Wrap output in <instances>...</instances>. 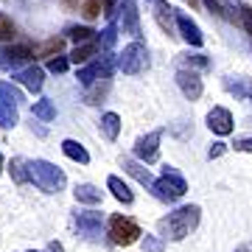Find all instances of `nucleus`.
<instances>
[{
	"label": "nucleus",
	"instance_id": "obj_24",
	"mask_svg": "<svg viewBox=\"0 0 252 252\" xmlns=\"http://www.w3.org/2000/svg\"><path fill=\"white\" fill-rule=\"evenodd\" d=\"M241 17H244V26H247V31L252 36V9L250 6H241Z\"/></svg>",
	"mask_w": 252,
	"mask_h": 252
},
{
	"label": "nucleus",
	"instance_id": "obj_30",
	"mask_svg": "<svg viewBox=\"0 0 252 252\" xmlns=\"http://www.w3.org/2000/svg\"><path fill=\"white\" fill-rule=\"evenodd\" d=\"M48 252H64V250H62V244H59V241H54L51 247H48Z\"/></svg>",
	"mask_w": 252,
	"mask_h": 252
},
{
	"label": "nucleus",
	"instance_id": "obj_20",
	"mask_svg": "<svg viewBox=\"0 0 252 252\" xmlns=\"http://www.w3.org/2000/svg\"><path fill=\"white\" fill-rule=\"evenodd\" d=\"M104 132H107V137L109 140H115L118 137V115H104Z\"/></svg>",
	"mask_w": 252,
	"mask_h": 252
},
{
	"label": "nucleus",
	"instance_id": "obj_19",
	"mask_svg": "<svg viewBox=\"0 0 252 252\" xmlns=\"http://www.w3.org/2000/svg\"><path fill=\"white\" fill-rule=\"evenodd\" d=\"M23 81H26V87H31V90H39L42 87V70H26L23 73Z\"/></svg>",
	"mask_w": 252,
	"mask_h": 252
},
{
	"label": "nucleus",
	"instance_id": "obj_18",
	"mask_svg": "<svg viewBox=\"0 0 252 252\" xmlns=\"http://www.w3.org/2000/svg\"><path fill=\"white\" fill-rule=\"evenodd\" d=\"M6 56H9V59H31V56H34V48L31 45H11L9 51H6Z\"/></svg>",
	"mask_w": 252,
	"mask_h": 252
},
{
	"label": "nucleus",
	"instance_id": "obj_27",
	"mask_svg": "<svg viewBox=\"0 0 252 252\" xmlns=\"http://www.w3.org/2000/svg\"><path fill=\"white\" fill-rule=\"evenodd\" d=\"M224 154V143H213V149H210V160L213 157H221Z\"/></svg>",
	"mask_w": 252,
	"mask_h": 252
},
{
	"label": "nucleus",
	"instance_id": "obj_26",
	"mask_svg": "<svg viewBox=\"0 0 252 252\" xmlns=\"http://www.w3.org/2000/svg\"><path fill=\"white\" fill-rule=\"evenodd\" d=\"M207 6H210V9L216 11V14H224V6H221V0H205Z\"/></svg>",
	"mask_w": 252,
	"mask_h": 252
},
{
	"label": "nucleus",
	"instance_id": "obj_6",
	"mask_svg": "<svg viewBox=\"0 0 252 252\" xmlns=\"http://www.w3.org/2000/svg\"><path fill=\"white\" fill-rule=\"evenodd\" d=\"M157 143H160V132H152L149 137H140V140H137V146H135V154L143 162H154V160H157V154H160Z\"/></svg>",
	"mask_w": 252,
	"mask_h": 252
},
{
	"label": "nucleus",
	"instance_id": "obj_28",
	"mask_svg": "<svg viewBox=\"0 0 252 252\" xmlns=\"http://www.w3.org/2000/svg\"><path fill=\"white\" fill-rule=\"evenodd\" d=\"M64 67H67V62H62V59H54L51 62V70H56V73H62Z\"/></svg>",
	"mask_w": 252,
	"mask_h": 252
},
{
	"label": "nucleus",
	"instance_id": "obj_17",
	"mask_svg": "<svg viewBox=\"0 0 252 252\" xmlns=\"http://www.w3.org/2000/svg\"><path fill=\"white\" fill-rule=\"evenodd\" d=\"M67 34H70V39H76V42H90L95 31H93V28H87V26H73Z\"/></svg>",
	"mask_w": 252,
	"mask_h": 252
},
{
	"label": "nucleus",
	"instance_id": "obj_8",
	"mask_svg": "<svg viewBox=\"0 0 252 252\" xmlns=\"http://www.w3.org/2000/svg\"><path fill=\"white\" fill-rule=\"evenodd\" d=\"M107 185H109V190H112V196H115L118 202H124V205H132V202H135V193L129 190V185H126V182L118 180V177H109Z\"/></svg>",
	"mask_w": 252,
	"mask_h": 252
},
{
	"label": "nucleus",
	"instance_id": "obj_14",
	"mask_svg": "<svg viewBox=\"0 0 252 252\" xmlns=\"http://www.w3.org/2000/svg\"><path fill=\"white\" fill-rule=\"evenodd\" d=\"M76 199L87 202V205H95V202H101V190H95L93 185H79L76 188Z\"/></svg>",
	"mask_w": 252,
	"mask_h": 252
},
{
	"label": "nucleus",
	"instance_id": "obj_21",
	"mask_svg": "<svg viewBox=\"0 0 252 252\" xmlns=\"http://www.w3.org/2000/svg\"><path fill=\"white\" fill-rule=\"evenodd\" d=\"M101 9H104V0H87L81 11H84V17L93 20V17H98V14H101Z\"/></svg>",
	"mask_w": 252,
	"mask_h": 252
},
{
	"label": "nucleus",
	"instance_id": "obj_11",
	"mask_svg": "<svg viewBox=\"0 0 252 252\" xmlns=\"http://www.w3.org/2000/svg\"><path fill=\"white\" fill-rule=\"evenodd\" d=\"M157 23L165 34L174 36V23H171V9H168V3L165 0H157Z\"/></svg>",
	"mask_w": 252,
	"mask_h": 252
},
{
	"label": "nucleus",
	"instance_id": "obj_1",
	"mask_svg": "<svg viewBox=\"0 0 252 252\" xmlns=\"http://www.w3.org/2000/svg\"><path fill=\"white\" fill-rule=\"evenodd\" d=\"M199 219H202V210L199 205H185L180 210L168 213L165 219H160V233L162 238H171V241H182L185 235H190L199 227Z\"/></svg>",
	"mask_w": 252,
	"mask_h": 252
},
{
	"label": "nucleus",
	"instance_id": "obj_12",
	"mask_svg": "<svg viewBox=\"0 0 252 252\" xmlns=\"http://www.w3.org/2000/svg\"><path fill=\"white\" fill-rule=\"evenodd\" d=\"M62 152L67 154L70 160H76V162H90V154L84 152V149H81L76 140H64V143H62Z\"/></svg>",
	"mask_w": 252,
	"mask_h": 252
},
{
	"label": "nucleus",
	"instance_id": "obj_32",
	"mask_svg": "<svg viewBox=\"0 0 252 252\" xmlns=\"http://www.w3.org/2000/svg\"><path fill=\"white\" fill-rule=\"evenodd\" d=\"M235 252H252V250H250V247H238Z\"/></svg>",
	"mask_w": 252,
	"mask_h": 252
},
{
	"label": "nucleus",
	"instance_id": "obj_33",
	"mask_svg": "<svg viewBox=\"0 0 252 252\" xmlns=\"http://www.w3.org/2000/svg\"><path fill=\"white\" fill-rule=\"evenodd\" d=\"M64 3H67V6H76V3H79V0H64Z\"/></svg>",
	"mask_w": 252,
	"mask_h": 252
},
{
	"label": "nucleus",
	"instance_id": "obj_25",
	"mask_svg": "<svg viewBox=\"0 0 252 252\" xmlns=\"http://www.w3.org/2000/svg\"><path fill=\"white\" fill-rule=\"evenodd\" d=\"M146 252H162V241H157V238H146Z\"/></svg>",
	"mask_w": 252,
	"mask_h": 252
},
{
	"label": "nucleus",
	"instance_id": "obj_4",
	"mask_svg": "<svg viewBox=\"0 0 252 252\" xmlns=\"http://www.w3.org/2000/svg\"><path fill=\"white\" fill-rule=\"evenodd\" d=\"M152 190H154V196L162 199V202H177V199L185 196L188 185H185V180L180 177V171H174V168H165L160 180H154V182H152Z\"/></svg>",
	"mask_w": 252,
	"mask_h": 252
},
{
	"label": "nucleus",
	"instance_id": "obj_7",
	"mask_svg": "<svg viewBox=\"0 0 252 252\" xmlns=\"http://www.w3.org/2000/svg\"><path fill=\"white\" fill-rule=\"evenodd\" d=\"M180 87L188 98H199L202 95V81H199L196 73H188V70H180Z\"/></svg>",
	"mask_w": 252,
	"mask_h": 252
},
{
	"label": "nucleus",
	"instance_id": "obj_2",
	"mask_svg": "<svg viewBox=\"0 0 252 252\" xmlns=\"http://www.w3.org/2000/svg\"><path fill=\"white\" fill-rule=\"evenodd\" d=\"M28 177H31V182H36L39 188L45 190V193H56V190H62V185H64V174L59 171L56 165L42 162V160L28 162Z\"/></svg>",
	"mask_w": 252,
	"mask_h": 252
},
{
	"label": "nucleus",
	"instance_id": "obj_5",
	"mask_svg": "<svg viewBox=\"0 0 252 252\" xmlns=\"http://www.w3.org/2000/svg\"><path fill=\"white\" fill-rule=\"evenodd\" d=\"M207 126H210L216 135L224 137V135H230V132H233V115H230L224 107H213V112L207 115Z\"/></svg>",
	"mask_w": 252,
	"mask_h": 252
},
{
	"label": "nucleus",
	"instance_id": "obj_34",
	"mask_svg": "<svg viewBox=\"0 0 252 252\" xmlns=\"http://www.w3.org/2000/svg\"><path fill=\"white\" fill-rule=\"evenodd\" d=\"M0 168H3V157H0Z\"/></svg>",
	"mask_w": 252,
	"mask_h": 252
},
{
	"label": "nucleus",
	"instance_id": "obj_10",
	"mask_svg": "<svg viewBox=\"0 0 252 252\" xmlns=\"http://www.w3.org/2000/svg\"><path fill=\"white\" fill-rule=\"evenodd\" d=\"M95 51H98V45H95V42H84V45H76V51H73L70 54V62L73 64H87L93 59V56H95Z\"/></svg>",
	"mask_w": 252,
	"mask_h": 252
},
{
	"label": "nucleus",
	"instance_id": "obj_13",
	"mask_svg": "<svg viewBox=\"0 0 252 252\" xmlns=\"http://www.w3.org/2000/svg\"><path fill=\"white\" fill-rule=\"evenodd\" d=\"M62 48H64V39H62V36H54V39L42 42L39 48H34V54L36 56H54V54H59Z\"/></svg>",
	"mask_w": 252,
	"mask_h": 252
},
{
	"label": "nucleus",
	"instance_id": "obj_23",
	"mask_svg": "<svg viewBox=\"0 0 252 252\" xmlns=\"http://www.w3.org/2000/svg\"><path fill=\"white\" fill-rule=\"evenodd\" d=\"M235 152H250L252 154V137H241V140H235Z\"/></svg>",
	"mask_w": 252,
	"mask_h": 252
},
{
	"label": "nucleus",
	"instance_id": "obj_16",
	"mask_svg": "<svg viewBox=\"0 0 252 252\" xmlns=\"http://www.w3.org/2000/svg\"><path fill=\"white\" fill-rule=\"evenodd\" d=\"M180 28L185 31V39L193 42V45H202V36H199V28L193 23H188V17H180Z\"/></svg>",
	"mask_w": 252,
	"mask_h": 252
},
{
	"label": "nucleus",
	"instance_id": "obj_22",
	"mask_svg": "<svg viewBox=\"0 0 252 252\" xmlns=\"http://www.w3.org/2000/svg\"><path fill=\"white\" fill-rule=\"evenodd\" d=\"M14 34H17L14 23L9 17H0V39H14Z\"/></svg>",
	"mask_w": 252,
	"mask_h": 252
},
{
	"label": "nucleus",
	"instance_id": "obj_9",
	"mask_svg": "<svg viewBox=\"0 0 252 252\" xmlns=\"http://www.w3.org/2000/svg\"><path fill=\"white\" fill-rule=\"evenodd\" d=\"M76 221H79L81 233H87V235H98L101 233V216L98 213H79Z\"/></svg>",
	"mask_w": 252,
	"mask_h": 252
},
{
	"label": "nucleus",
	"instance_id": "obj_15",
	"mask_svg": "<svg viewBox=\"0 0 252 252\" xmlns=\"http://www.w3.org/2000/svg\"><path fill=\"white\" fill-rule=\"evenodd\" d=\"M124 168H126L129 174H132V177H135L137 182H143V185H152V182H154V180H152V174L143 171V168H140L137 162H132V160H124Z\"/></svg>",
	"mask_w": 252,
	"mask_h": 252
},
{
	"label": "nucleus",
	"instance_id": "obj_29",
	"mask_svg": "<svg viewBox=\"0 0 252 252\" xmlns=\"http://www.w3.org/2000/svg\"><path fill=\"white\" fill-rule=\"evenodd\" d=\"M36 112H39V115H42V118H51V115H54V112H51V107H48V104H39V107H36Z\"/></svg>",
	"mask_w": 252,
	"mask_h": 252
},
{
	"label": "nucleus",
	"instance_id": "obj_3",
	"mask_svg": "<svg viewBox=\"0 0 252 252\" xmlns=\"http://www.w3.org/2000/svg\"><path fill=\"white\" fill-rule=\"evenodd\" d=\"M107 235H109V241L118 244V247H132L143 233H140V224H137L135 219L115 213V216L109 219V224H107Z\"/></svg>",
	"mask_w": 252,
	"mask_h": 252
},
{
	"label": "nucleus",
	"instance_id": "obj_31",
	"mask_svg": "<svg viewBox=\"0 0 252 252\" xmlns=\"http://www.w3.org/2000/svg\"><path fill=\"white\" fill-rule=\"evenodd\" d=\"M112 6H115V0H104V11H107V14L112 11Z\"/></svg>",
	"mask_w": 252,
	"mask_h": 252
}]
</instances>
